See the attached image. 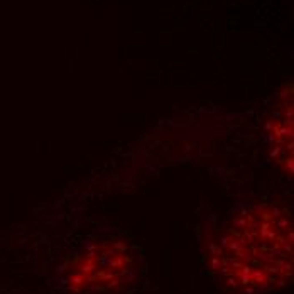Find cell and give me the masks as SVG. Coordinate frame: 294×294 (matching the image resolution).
Returning a JSON list of instances; mask_svg holds the SVG:
<instances>
[{
    "label": "cell",
    "instance_id": "6da1fadb",
    "mask_svg": "<svg viewBox=\"0 0 294 294\" xmlns=\"http://www.w3.org/2000/svg\"><path fill=\"white\" fill-rule=\"evenodd\" d=\"M269 135L272 137L274 156L277 164H284V172H293V103H280V110H274L269 120Z\"/></svg>",
    "mask_w": 294,
    "mask_h": 294
}]
</instances>
